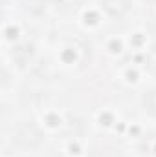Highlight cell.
Here are the masks:
<instances>
[{
	"instance_id": "obj_1",
	"label": "cell",
	"mask_w": 156,
	"mask_h": 157,
	"mask_svg": "<svg viewBox=\"0 0 156 157\" xmlns=\"http://www.w3.org/2000/svg\"><path fill=\"white\" fill-rule=\"evenodd\" d=\"M40 139H42V133L33 122H24L15 130V141L22 146H26V148L37 146L40 143Z\"/></svg>"
},
{
	"instance_id": "obj_2",
	"label": "cell",
	"mask_w": 156,
	"mask_h": 157,
	"mask_svg": "<svg viewBox=\"0 0 156 157\" xmlns=\"http://www.w3.org/2000/svg\"><path fill=\"white\" fill-rule=\"evenodd\" d=\"M103 6L109 13L112 15H121L127 9V0H103Z\"/></svg>"
},
{
	"instance_id": "obj_3",
	"label": "cell",
	"mask_w": 156,
	"mask_h": 157,
	"mask_svg": "<svg viewBox=\"0 0 156 157\" xmlns=\"http://www.w3.org/2000/svg\"><path fill=\"white\" fill-rule=\"evenodd\" d=\"M143 102H145V108H147L151 113H156V90L154 91H149V93L145 95Z\"/></svg>"
}]
</instances>
